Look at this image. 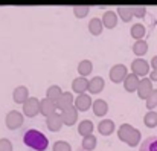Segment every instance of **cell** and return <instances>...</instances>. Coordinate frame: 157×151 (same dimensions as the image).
<instances>
[{
	"label": "cell",
	"mask_w": 157,
	"mask_h": 151,
	"mask_svg": "<svg viewBox=\"0 0 157 151\" xmlns=\"http://www.w3.org/2000/svg\"><path fill=\"white\" fill-rule=\"evenodd\" d=\"M25 122V118H23V113L17 111V110H11L6 118H5V125L9 128V130H17L23 125Z\"/></svg>",
	"instance_id": "3"
},
{
	"label": "cell",
	"mask_w": 157,
	"mask_h": 151,
	"mask_svg": "<svg viewBox=\"0 0 157 151\" xmlns=\"http://www.w3.org/2000/svg\"><path fill=\"white\" fill-rule=\"evenodd\" d=\"M150 64H151V67H153V70H157V55H156V56H153V58H151V61H150Z\"/></svg>",
	"instance_id": "36"
},
{
	"label": "cell",
	"mask_w": 157,
	"mask_h": 151,
	"mask_svg": "<svg viewBox=\"0 0 157 151\" xmlns=\"http://www.w3.org/2000/svg\"><path fill=\"white\" fill-rule=\"evenodd\" d=\"M156 107H157V89H154L153 93L147 99V108H148V111H153V108H156Z\"/></svg>",
	"instance_id": "31"
},
{
	"label": "cell",
	"mask_w": 157,
	"mask_h": 151,
	"mask_svg": "<svg viewBox=\"0 0 157 151\" xmlns=\"http://www.w3.org/2000/svg\"><path fill=\"white\" fill-rule=\"evenodd\" d=\"M133 131H134V127H133V125H130V124H122V125L117 128V137H119L122 142L127 144Z\"/></svg>",
	"instance_id": "20"
},
{
	"label": "cell",
	"mask_w": 157,
	"mask_h": 151,
	"mask_svg": "<svg viewBox=\"0 0 157 151\" xmlns=\"http://www.w3.org/2000/svg\"><path fill=\"white\" fill-rule=\"evenodd\" d=\"M89 12H90V8H89V6H75V8H73V14H75V17H78V18H84Z\"/></svg>",
	"instance_id": "33"
},
{
	"label": "cell",
	"mask_w": 157,
	"mask_h": 151,
	"mask_svg": "<svg viewBox=\"0 0 157 151\" xmlns=\"http://www.w3.org/2000/svg\"><path fill=\"white\" fill-rule=\"evenodd\" d=\"M117 15H119L121 20L125 21V23L131 21V18L134 17V15H133V6H119V8H117Z\"/></svg>",
	"instance_id": "24"
},
{
	"label": "cell",
	"mask_w": 157,
	"mask_h": 151,
	"mask_svg": "<svg viewBox=\"0 0 157 151\" xmlns=\"http://www.w3.org/2000/svg\"><path fill=\"white\" fill-rule=\"evenodd\" d=\"M55 104H56V108L61 110V113H63L64 110H67L70 107H75V98H73V95L70 92H64L61 95V98L56 101Z\"/></svg>",
	"instance_id": "8"
},
{
	"label": "cell",
	"mask_w": 157,
	"mask_h": 151,
	"mask_svg": "<svg viewBox=\"0 0 157 151\" xmlns=\"http://www.w3.org/2000/svg\"><path fill=\"white\" fill-rule=\"evenodd\" d=\"M72 90L73 93H78V95H84L87 90H89V79L87 78H82V76H78L72 81Z\"/></svg>",
	"instance_id": "11"
},
{
	"label": "cell",
	"mask_w": 157,
	"mask_h": 151,
	"mask_svg": "<svg viewBox=\"0 0 157 151\" xmlns=\"http://www.w3.org/2000/svg\"><path fill=\"white\" fill-rule=\"evenodd\" d=\"M144 124H145V127H148V128H154L157 127V111H148L145 116H144Z\"/></svg>",
	"instance_id": "29"
},
{
	"label": "cell",
	"mask_w": 157,
	"mask_h": 151,
	"mask_svg": "<svg viewBox=\"0 0 157 151\" xmlns=\"http://www.w3.org/2000/svg\"><path fill=\"white\" fill-rule=\"evenodd\" d=\"M139 142H140V131H139L137 128H134V131L131 133V136H130L127 145H128V147H137Z\"/></svg>",
	"instance_id": "30"
},
{
	"label": "cell",
	"mask_w": 157,
	"mask_h": 151,
	"mask_svg": "<svg viewBox=\"0 0 157 151\" xmlns=\"http://www.w3.org/2000/svg\"><path fill=\"white\" fill-rule=\"evenodd\" d=\"M23 144L28 148L35 150V151H46L48 147H49L48 137L41 131H38L35 128H29L28 131H25V134H23Z\"/></svg>",
	"instance_id": "1"
},
{
	"label": "cell",
	"mask_w": 157,
	"mask_h": 151,
	"mask_svg": "<svg viewBox=\"0 0 157 151\" xmlns=\"http://www.w3.org/2000/svg\"><path fill=\"white\" fill-rule=\"evenodd\" d=\"M130 34H131V37H133L136 41H139V40H142L144 35L147 34V29H145V26H144L142 23H136V25L131 26Z\"/></svg>",
	"instance_id": "23"
},
{
	"label": "cell",
	"mask_w": 157,
	"mask_h": 151,
	"mask_svg": "<svg viewBox=\"0 0 157 151\" xmlns=\"http://www.w3.org/2000/svg\"><path fill=\"white\" fill-rule=\"evenodd\" d=\"M139 83H140L139 76H137V75H134V73H130V75L125 78V81H124V89H125V92H128V93L137 92Z\"/></svg>",
	"instance_id": "14"
},
{
	"label": "cell",
	"mask_w": 157,
	"mask_h": 151,
	"mask_svg": "<svg viewBox=\"0 0 157 151\" xmlns=\"http://www.w3.org/2000/svg\"><path fill=\"white\" fill-rule=\"evenodd\" d=\"M93 128H95V125H93V122L89 121V119H84V121H81V122L78 124V133H79L82 137L92 136Z\"/></svg>",
	"instance_id": "19"
},
{
	"label": "cell",
	"mask_w": 157,
	"mask_h": 151,
	"mask_svg": "<svg viewBox=\"0 0 157 151\" xmlns=\"http://www.w3.org/2000/svg\"><path fill=\"white\" fill-rule=\"evenodd\" d=\"M128 75H130V73H128V69H127L125 64H114V66L110 69V72H108V76H110L111 83H114V84L124 83Z\"/></svg>",
	"instance_id": "2"
},
{
	"label": "cell",
	"mask_w": 157,
	"mask_h": 151,
	"mask_svg": "<svg viewBox=\"0 0 157 151\" xmlns=\"http://www.w3.org/2000/svg\"><path fill=\"white\" fill-rule=\"evenodd\" d=\"M150 72V63L145 61L144 58H136L131 63V73L137 75V76H147Z\"/></svg>",
	"instance_id": "5"
},
{
	"label": "cell",
	"mask_w": 157,
	"mask_h": 151,
	"mask_svg": "<svg viewBox=\"0 0 157 151\" xmlns=\"http://www.w3.org/2000/svg\"><path fill=\"white\" fill-rule=\"evenodd\" d=\"M150 79L157 83V70H151V73H150Z\"/></svg>",
	"instance_id": "37"
},
{
	"label": "cell",
	"mask_w": 157,
	"mask_h": 151,
	"mask_svg": "<svg viewBox=\"0 0 157 151\" xmlns=\"http://www.w3.org/2000/svg\"><path fill=\"white\" fill-rule=\"evenodd\" d=\"M98 131L101 136H110L114 131V122L111 119H102L98 124Z\"/></svg>",
	"instance_id": "17"
},
{
	"label": "cell",
	"mask_w": 157,
	"mask_h": 151,
	"mask_svg": "<svg viewBox=\"0 0 157 151\" xmlns=\"http://www.w3.org/2000/svg\"><path fill=\"white\" fill-rule=\"evenodd\" d=\"M63 114L61 113H53L52 116H49V118H46V127L52 131V133H56V131H59L61 130V127H63Z\"/></svg>",
	"instance_id": "7"
},
{
	"label": "cell",
	"mask_w": 157,
	"mask_h": 151,
	"mask_svg": "<svg viewBox=\"0 0 157 151\" xmlns=\"http://www.w3.org/2000/svg\"><path fill=\"white\" fill-rule=\"evenodd\" d=\"M40 113V99L35 96H31L23 104V114L28 118H35Z\"/></svg>",
	"instance_id": "4"
},
{
	"label": "cell",
	"mask_w": 157,
	"mask_h": 151,
	"mask_svg": "<svg viewBox=\"0 0 157 151\" xmlns=\"http://www.w3.org/2000/svg\"><path fill=\"white\" fill-rule=\"evenodd\" d=\"M0 151H12V144L9 139H6V137L0 139Z\"/></svg>",
	"instance_id": "35"
},
{
	"label": "cell",
	"mask_w": 157,
	"mask_h": 151,
	"mask_svg": "<svg viewBox=\"0 0 157 151\" xmlns=\"http://www.w3.org/2000/svg\"><path fill=\"white\" fill-rule=\"evenodd\" d=\"M139 151H157V136L147 137V139L142 142Z\"/></svg>",
	"instance_id": "26"
},
{
	"label": "cell",
	"mask_w": 157,
	"mask_h": 151,
	"mask_svg": "<svg viewBox=\"0 0 157 151\" xmlns=\"http://www.w3.org/2000/svg\"><path fill=\"white\" fill-rule=\"evenodd\" d=\"M104 86H105V83H104V78L102 76H93L89 81V92L92 95H98V93L102 92Z\"/></svg>",
	"instance_id": "15"
},
{
	"label": "cell",
	"mask_w": 157,
	"mask_h": 151,
	"mask_svg": "<svg viewBox=\"0 0 157 151\" xmlns=\"http://www.w3.org/2000/svg\"><path fill=\"white\" fill-rule=\"evenodd\" d=\"M153 81L150 78H142L140 83H139V87H137V96L140 99H148V96L153 93Z\"/></svg>",
	"instance_id": "6"
},
{
	"label": "cell",
	"mask_w": 157,
	"mask_h": 151,
	"mask_svg": "<svg viewBox=\"0 0 157 151\" xmlns=\"http://www.w3.org/2000/svg\"><path fill=\"white\" fill-rule=\"evenodd\" d=\"M96 144H98V141H96V137L92 134V136H87V137H82V142H81V147H82V150L86 151H92L96 148Z\"/></svg>",
	"instance_id": "28"
},
{
	"label": "cell",
	"mask_w": 157,
	"mask_h": 151,
	"mask_svg": "<svg viewBox=\"0 0 157 151\" xmlns=\"http://www.w3.org/2000/svg\"><path fill=\"white\" fill-rule=\"evenodd\" d=\"M147 52H148V43L147 41H144V40L134 41V45H133V53L136 56H144Z\"/></svg>",
	"instance_id": "27"
},
{
	"label": "cell",
	"mask_w": 157,
	"mask_h": 151,
	"mask_svg": "<svg viewBox=\"0 0 157 151\" xmlns=\"http://www.w3.org/2000/svg\"><path fill=\"white\" fill-rule=\"evenodd\" d=\"M92 110H93L95 116L102 118V116L107 114V111H108V104H107L104 99H95L93 101V105H92Z\"/></svg>",
	"instance_id": "18"
},
{
	"label": "cell",
	"mask_w": 157,
	"mask_h": 151,
	"mask_svg": "<svg viewBox=\"0 0 157 151\" xmlns=\"http://www.w3.org/2000/svg\"><path fill=\"white\" fill-rule=\"evenodd\" d=\"M63 93H64V92L61 90L59 86H51V87H48V90H46V98L53 101V102H56V101L61 98Z\"/></svg>",
	"instance_id": "25"
},
{
	"label": "cell",
	"mask_w": 157,
	"mask_h": 151,
	"mask_svg": "<svg viewBox=\"0 0 157 151\" xmlns=\"http://www.w3.org/2000/svg\"><path fill=\"white\" fill-rule=\"evenodd\" d=\"M147 14V8L145 6H133V15L137 18H144Z\"/></svg>",
	"instance_id": "34"
},
{
	"label": "cell",
	"mask_w": 157,
	"mask_h": 151,
	"mask_svg": "<svg viewBox=\"0 0 157 151\" xmlns=\"http://www.w3.org/2000/svg\"><path fill=\"white\" fill-rule=\"evenodd\" d=\"M92 70H93V64H92L90 60H82V61L78 63V73H79L82 78L89 76V75L92 73Z\"/></svg>",
	"instance_id": "22"
},
{
	"label": "cell",
	"mask_w": 157,
	"mask_h": 151,
	"mask_svg": "<svg viewBox=\"0 0 157 151\" xmlns=\"http://www.w3.org/2000/svg\"><path fill=\"white\" fill-rule=\"evenodd\" d=\"M102 29H104V25H102V20L95 17L89 21V32L92 35H101L102 34Z\"/></svg>",
	"instance_id": "21"
},
{
	"label": "cell",
	"mask_w": 157,
	"mask_h": 151,
	"mask_svg": "<svg viewBox=\"0 0 157 151\" xmlns=\"http://www.w3.org/2000/svg\"><path fill=\"white\" fill-rule=\"evenodd\" d=\"M92 105H93V101L90 98V95H87V93L78 95L75 98V107H76L78 111H87Z\"/></svg>",
	"instance_id": "9"
},
{
	"label": "cell",
	"mask_w": 157,
	"mask_h": 151,
	"mask_svg": "<svg viewBox=\"0 0 157 151\" xmlns=\"http://www.w3.org/2000/svg\"><path fill=\"white\" fill-rule=\"evenodd\" d=\"M117 12H113V11H105L104 15H102V25H104V28L107 29H113V28H116V25H117Z\"/></svg>",
	"instance_id": "16"
},
{
	"label": "cell",
	"mask_w": 157,
	"mask_h": 151,
	"mask_svg": "<svg viewBox=\"0 0 157 151\" xmlns=\"http://www.w3.org/2000/svg\"><path fill=\"white\" fill-rule=\"evenodd\" d=\"M61 114H63V122H64V125H67V127L75 125L76 121H78V110H76V107H70V108L64 110Z\"/></svg>",
	"instance_id": "12"
},
{
	"label": "cell",
	"mask_w": 157,
	"mask_h": 151,
	"mask_svg": "<svg viewBox=\"0 0 157 151\" xmlns=\"http://www.w3.org/2000/svg\"><path fill=\"white\" fill-rule=\"evenodd\" d=\"M52 150L53 151H72V147H70V144L66 142V141H56V142L53 144Z\"/></svg>",
	"instance_id": "32"
},
{
	"label": "cell",
	"mask_w": 157,
	"mask_h": 151,
	"mask_svg": "<svg viewBox=\"0 0 157 151\" xmlns=\"http://www.w3.org/2000/svg\"><path fill=\"white\" fill-rule=\"evenodd\" d=\"M29 98H31V96H29V90H28V87H25V86H18V87H15L14 92H12V99H14L15 104H25Z\"/></svg>",
	"instance_id": "10"
},
{
	"label": "cell",
	"mask_w": 157,
	"mask_h": 151,
	"mask_svg": "<svg viewBox=\"0 0 157 151\" xmlns=\"http://www.w3.org/2000/svg\"><path fill=\"white\" fill-rule=\"evenodd\" d=\"M56 104L53 102V101L48 99V98H44V99L40 101V113L43 114V116H46V118H49V116H52L53 113H56Z\"/></svg>",
	"instance_id": "13"
}]
</instances>
